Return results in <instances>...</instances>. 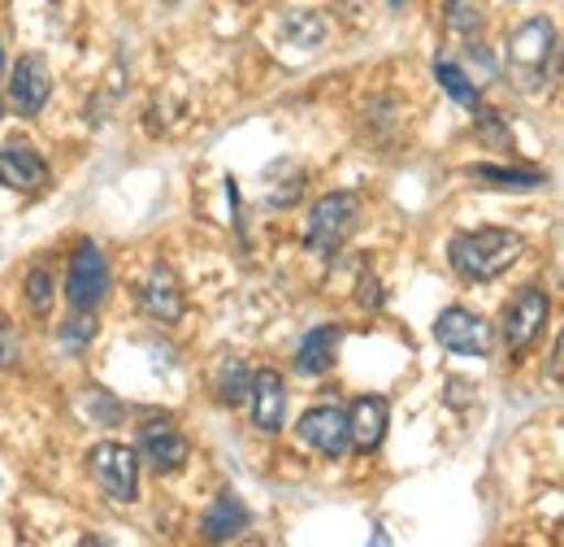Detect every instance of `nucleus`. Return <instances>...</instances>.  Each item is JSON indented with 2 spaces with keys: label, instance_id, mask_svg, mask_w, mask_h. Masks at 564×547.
I'll use <instances>...</instances> for the list:
<instances>
[{
  "label": "nucleus",
  "instance_id": "f257e3e1",
  "mask_svg": "<svg viewBox=\"0 0 564 547\" xmlns=\"http://www.w3.org/2000/svg\"><path fill=\"white\" fill-rule=\"evenodd\" d=\"M525 253V239L517 230L503 226H482V230H460L447 244V261L452 270L469 282H491L508 266H517V257Z\"/></svg>",
  "mask_w": 564,
  "mask_h": 547
},
{
  "label": "nucleus",
  "instance_id": "f03ea898",
  "mask_svg": "<svg viewBox=\"0 0 564 547\" xmlns=\"http://www.w3.org/2000/svg\"><path fill=\"white\" fill-rule=\"evenodd\" d=\"M556 62V26L547 18H525L508 40V78L517 92L534 96L547 87V74Z\"/></svg>",
  "mask_w": 564,
  "mask_h": 547
},
{
  "label": "nucleus",
  "instance_id": "7ed1b4c3",
  "mask_svg": "<svg viewBox=\"0 0 564 547\" xmlns=\"http://www.w3.org/2000/svg\"><path fill=\"white\" fill-rule=\"evenodd\" d=\"M356 222H360V201L352 192H330L322 196L308 213V248L317 257H335L348 239H352Z\"/></svg>",
  "mask_w": 564,
  "mask_h": 547
},
{
  "label": "nucleus",
  "instance_id": "20e7f679",
  "mask_svg": "<svg viewBox=\"0 0 564 547\" xmlns=\"http://www.w3.org/2000/svg\"><path fill=\"white\" fill-rule=\"evenodd\" d=\"M87 465H91V479L105 486L109 500L135 504V495H140V452L135 448H127V443H96Z\"/></svg>",
  "mask_w": 564,
  "mask_h": 547
},
{
  "label": "nucleus",
  "instance_id": "39448f33",
  "mask_svg": "<svg viewBox=\"0 0 564 547\" xmlns=\"http://www.w3.org/2000/svg\"><path fill=\"white\" fill-rule=\"evenodd\" d=\"M109 261H105V253L96 248V244H78L70 257V274H66V300H70V309H96V304H105V296H109Z\"/></svg>",
  "mask_w": 564,
  "mask_h": 547
},
{
  "label": "nucleus",
  "instance_id": "423d86ee",
  "mask_svg": "<svg viewBox=\"0 0 564 547\" xmlns=\"http://www.w3.org/2000/svg\"><path fill=\"white\" fill-rule=\"evenodd\" d=\"M434 340H438V347H447L456 356H487L491 352V326H487L482 313L452 304V309H443L434 318Z\"/></svg>",
  "mask_w": 564,
  "mask_h": 547
},
{
  "label": "nucleus",
  "instance_id": "0eeeda50",
  "mask_svg": "<svg viewBox=\"0 0 564 547\" xmlns=\"http://www.w3.org/2000/svg\"><path fill=\"white\" fill-rule=\"evenodd\" d=\"M547 313H552L547 291L521 287V291L508 300V309H503V343H508L512 352L525 347V343H534L539 331H543V322H547Z\"/></svg>",
  "mask_w": 564,
  "mask_h": 547
},
{
  "label": "nucleus",
  "instance_id": "6e6552de",
  "mask_svg": "<svg viewBox=\"0 0 564 547\" xmlns=\"http://www.w3.org/2000/svg\"><path fill=\"white\" fill-rule=\"evenodd\" d=\"M140 457L156 470V474H174V470H183V465H187L192 443H187V435H183L170 417H161V421H143Z\"/></svg>",
  "mask_w": 564,
  "mask_h": 547
},
{
  "label": "nucleus",
  "instance_id": "1a4fd4ad",
  "mask_svg": "<svg viewBox=\"0 0 564 547\" xmlns=\"http://www.w3.org/2000/svg\"><path fill=\"white\" fill-rule=\"evenodd\" d=\"M295 435H300L308 448H317L322 457L339 461V457L348 452V412L339 409V405H317V409H308L300 417Z\"/></svg>",
  "mask_w": 564,
  "mask_h": 547
},
{
  "label": "nucleus",
  "instance_id": "9d476101",
  "mask_svg": "<svg viewBox=\"0 0 564 547\" xmlns=\"http://www.w3.org/2000/svg\"><path fill=\"white\" fill-rule=\"evenodd\" d=\"M48 96H53L48 62H44L40 53H26V57L13 66V74H9V100H13V109L26 114V118H35V114L48 105Z\"/></svg>",
  "mask_w": 564,
  "mask_h": 547
},
{
  "label": "nucleus",
  "instance_id": "9b49d317",
  "mask_svg": "<svg viewBox=\"0 0 564 547\" xmlns=\"http://www.w3.org/2000/svg\"><path fill=\"white\" fill-rule=\"evenodd\" d=\"M387 421H391V405L382 396H356L348 409V448L360 457L378 452V443L387 439Z\"/></svg>",
  "mask_w": 564,
  "mask_h": 547
},
{
  "label": "nucleus",
  "instance_id": "f8f14e48",
  "mask_svg": "<svg viewBox=\"0 0 564 547\" xmlns=\"http://www.w3.org/2000/svg\"><path fill=\"white\" fill-rule=\"evenodd\" d=\"M0 187H9V192H40V187H48L44 157L35 148H26V143L4 148L0 152Z\"/></svg>",
  "mask_w": 564,
  "mask_h": 547
},
{
  "label": "nucleus",
  "instance_id": "ddd939ff",
  "mask_svg": "<svg viewBox=\"0 0 564 547\" xmlns=\"http://www.w3.org/2000/svg\"><path fill=\"white\" fill-rule=\"evenodd\" d=\"M248 400H252V421H257V430L279 435L282 421H286V387H282L279 369H261V374H252V392H248Z\"/></svg>",
  "mask_w": 564,
  "mask_h": 547
},
{
  "label": "nucleus",
  "instance_id": "4468645a",
  "mask_svg": "<svg viewBox=\"0 0 564 547\" xmlns=\"http://www.w3.org/2000/svg\"><path fill=\"white\" fill-rule=\"evenodd\" d=\"M339 343H344V326H335V322L313 326V331L300 340V347H295V369L308 374V378L330 374V369H335V356H339Z\"/></svg>",
  "mask_w": 564,
  "mask_h": 547
},
{
  "label": "nucleus",
  "instance_id": "2eb2a0df",
  "mask_svg": "<svg viewBox=\"0 0 564 547\" xmlns=\"http://www.w3.org/2000/svg\"><path fill=\"white\" fill-rule=\"evenodd\" d=\"M140 300L156 322H178L183 309H187V300H183V291H178V282H174V274L165 270V266H156V270L148 274V282L140 287Z\"/></svg>",
  "mask_w": 564,
  "mask_h": 547
},
{
  "label": "nucleus",
  "instance_id": "dca6fc26",
  "mask_svg": "<svg viewBox=\"0 0 564 547\" xmlns=\"http://www.w3.org/2000/svg\"><path fill=\"white\" fill-rule=\"evenodd\" d=\"M248 508H243V500L239 495H230V491H221L217 500H213V508L205 513V522H200V535L209 539V544H226V539H235V535H243L248 530Z\"/></svg>",
  "mask_w": 564,
  "mask_h": 547
},
{
  "label": "nucleus",
  "instance_id": "f3484780",
  "mask_svg": "<svg viewBox=\"0 0 564 547\" xmlns=\"http://www.w3.org/2000/svg\"><path fill=\"white\" fill-rule=\"evenodd\" d=\"M469 174L499 187V192H534V187H547V174L543 170H517V165H491V161L469 165Z\"/></svg>",
  "mask_w": 564,
  "mask_h": 547
},
{
  "label": "nucleus",
  "instance_id": "a211bd4d",
  "mask_svg": "<svg viewBox=\"0 0 564 547\" xmlns=\"http://www.w3.org/2000/svg\"><path fill=\"white\" fill-rule=\"evenodd\" d=\"M248 392H252V369L243 365V361H221L217 365V374H213V396L221 400V405H248Z\"/></svg>",
  "mask_w": 564,
  "mask_h": 547
},
{
  "label": "nucleus",
  "instance_id": "6ab92c4d",
  "mask_svg": "<svg viewBox=\"0 0 564 547\" xmlns=\"http://www.w3.org/2000/svg\"><path fill=\"white\" fill-rule=\"evenodd\" d=\"M265 183H274V187L265 192V201L274 208L295 205V201L304 196V170H300L291 157H282V161H274V165L265 170Z\"/></svg>",
  "mask_w": 564,
  "mask_h": 547
},
{
  "label": "nucleus",
  "instance_id": "aec40b11",
  "mask_svg": "<svg viewBox=\"0 0 564 547\" xmlns=\"http://www.w3.org/2000/svg\"><path fill=\"white\" fill-rule=\"evenodd\" d=\"M434 78L443 83V92L456 100V105H465V109H478V83H469V74L460 66H452V62H438L434 66Z\"/></svg>",
  "mask_w": 564,
  "mask_h": 547
},
{
  "label": "nucleus",
  "instance_id": "412c9836",
  "mask_svg": "<svg viewBox=\"0 0 564 547\" xmlns=\"http://www.w3.org/2000/svg\"><path fill=\"white\" fill-rule=\"evenodd\" d=\"M53 296H57L53 274L44 270V266H35V270L26 274V304H31V313L48 318V313H53Z\"/></svg>",
  "mask_w": 564,
  "mask_h": 547
},
{
  "label": "nucleus",
  "instance_id": "4be33fe9",
  "mask_svg": "<svg viewBox=\"0 0 564 547\" xmlns=\"http://www.w3.org/2000/svg\"><path fill=\"white\" fill-rule=\"evenodd\" d=\"M482 13H487L482 0H447V26L460 35H474L482 26Z\"/></svg>",
  "mask_w": 564,
  "mask_h": 547
},
{
  "label": "nucleus",
  "instance_id": "5701e85b",
  "mask_svg": "<svg viewBox=\"0 0 564 547\" xmlns=\"http://www.w3.org/2000/svg\"><path fill=\"white\" fill-rule=\"evenodd\" d=\"M62 340L66 343H91L96 340V318L87 309H74L70 326H62Z\"/></svg>",
  "mask_w": 564,
  "mask_h": 547
},
{
  "label": "nucleus",
  "instance_id": "b1692460",
  "mask_svg": "<svg viewBox=\"0 0 564 547\" xmlns=\"http://www.w3.org/2000/svg\"><path fill=\"white\" fill-rule=\"evenodd\" d=\"M18 361V331L9 322H0V369Z\"/></svg>",
  "mask_w": 564,
  "mask_h": 547
},
{
  "label": "nucleus",
  "instance_id": "393cba45",
  "mask_svg": "<svg viewBox=\"0 0 564 547\" xmlns=\"http://www.w3.org/2000/svg\"><path fill=\"white\" fill-rule=\"evenodd\" d=\"M478 122H482V139H491V143H499V148H508V143H512L508 131H499V114H482Z\"/></svg>",
  "mask_w": 564,
  "mask_h": 547
},
{
  "label": "nucleus",
  "instance_id": "a878e982",
  "mask_svg": "<svg viewBox=\"0 0 564 547\" xmlns=\"http://www.w3.org/2000/svg\"><path fill=\"white\" fill-rule=\"evenodd\" d=\"M0 74H4V40H0Z\"/></svg>",
  "mask_w": 564,
  "mask_h": 547
},
{
  "label": "nucleus",
  "instance_id": "bb28decb",
  "mask_svg": "<svg viewBox=\"0 0 564 547\" xmlns=\"http://www.w3.org/2000/svg\"><path fill=\"white\" fill-rule=\"evenodd\" d=\"M387 4H395V9H400V4H404V0H387Z\"/></svg>",
  "mask_w": 564,
  "mask_h": 547
}]
</instances>
